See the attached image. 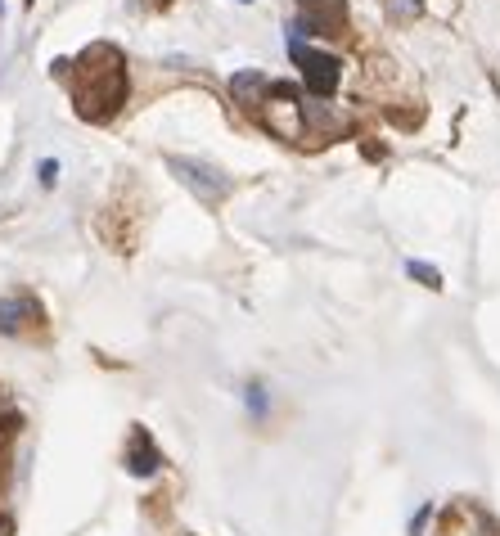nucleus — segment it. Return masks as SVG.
<instances>
[{
    "mask_svg": "<svg viewBox=\"0 0 500 536\" xmlns=\"http://www.w3.org/2000/svg\"><path fill=\"white\" fill-rule=\"evenodd\" d=\"M289 55L302 64V77H307V91L311 95H334L338 77H343V64L325 50H307L298 37H289Z\"/></svg>",
    "mask_w": 500,
    "mask_h": 536,
    "instance_id": "f257e3e1",
    "label": "nucleus"
},
{
    "mask_svg": "<svg viewBox=\"0 0 500 536\" xmlns=\"http://www.w3.org/2000/svg\"><path fill=\"white\" fill-rule=\"evenodd\" d=\"M32 311H37V307H32V302H28V298H14V302H0V329H19V325H23V320H19V316H32Z\"/></svg>",
    "mask_w": 500,
    "mask_h": 536,
    "instance_id": "f03ea898",
    "label": "nucleus"
},
{
    "mask_svg": "<svg viewBox=\"0 0 500 536\" xmlns=\"http://www.w3.org/2000/svg\"><path fill=\"white\" fill-rule=\"evenodd\" d=\"M406 271H410V275H415V280H424V284H428V289H437V284H442V275H437V271H433V266H424V262H410V266H406Z\"/></svg>",
    "mask_w": 500,
    "mask_h": 536,
    "instance_id": "7ed1b4c3",
    "label": "nucleus"
},
{
    "mask_svg": "<svg viewBox=\"0 0 500 536\" xmlns=\"http://www.w3.org/2000/svg\"><path fill=\"white\" fill-rule=\"evenodd\" d=\"M55 176H59V163H55V158H46V163H41V181L55 185Z\"/></svg>",
    "mask_w": 500,
    "mask_h": 536,
    "instance_id": "20e7f679",
    "label": "nucleus"
},
{
    "mask_svg": "<svg viewBox=\"0 0 500 536\" xmlns=\"http://www.w3.org/2000/svg\"><path fill=\"white\" fill-rule=\"evenodd\" d=\"M239 5H253V0H239Z\"/></svg>",
    "mask_w": 500,
    "mask_h": 536,
    "instance_id": "39448f33",
    "label": "nucleus"
}]
</instances>
